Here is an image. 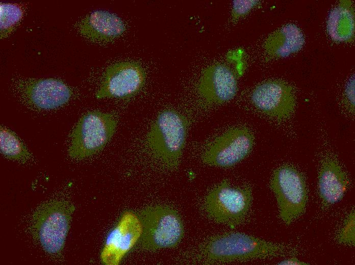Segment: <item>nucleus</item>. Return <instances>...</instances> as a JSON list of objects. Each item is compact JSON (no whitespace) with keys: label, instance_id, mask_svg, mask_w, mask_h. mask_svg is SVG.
<instances>
[{"label":"nucleus","instance_id":"obj_1","mask_svg":"<svg viewBox=\"0 0 355 265\" xmlns=\"http://www.w3.org/2000/svg\"><path fill=\"white\" fill-rule=\"evenodd\" d=\"M290 248L238 232L211 236L194 251L193 261L202 264H220L266 259L285 255Z\"/></svg>","mask_w":355,"mask_h":265},{"label":"nucleus","instance_id":"obj_2","mask_svg":"<svg viewBox=\"0 0 355 265\" xmlns=\"http://www.w3.org/2000/svg\"><path fill=\"white\" fill-rule=\"evenodd\" d=\"M142 233L138 241L146 251L171 248L178 245L184 234L181 217L178 211L167 205L147 206L138 213Z\"/></svg>","mask_w":355,"mask_h":265},{"label":"nucleus","instance_id":"obj_3","mask_svg":"<svg viewBox=\"0 0 355 265\" xmlns=\"http://www.w3.org/2000/svg\"><path fill=\"white\" fill-rule=\"evenodd\" d=\"M187 126V120L183 115L165 110L158 115L147 135L148 149L169 169H175L179 165Z\"/></svg>","mask_w":355,"mask_h":265},{"label":"nucleus","instance_id":"obj_4","mask_svg":"<svg viewBox=\"0 0 355 265\" xmlns=\"http://www.w3.org/2000/svg\"><path fill=\"white\" fill-rule=\"evenodd\" d=\"M251 202V191L249 188L234 187L224 179L206 195L203 207L211 220L233 228L244 221Z\"/></svg>","mask_w":355,"mask_h":265},{"label":"nucleus","instance_id":"obj_5","mask_svg":"<svg viewBox=\"0 0 355 265\" xmlns=\"http://www.w3.org/2000/svg\"><path fill=\"white\" fill-rule=\"evenodd\" d=\"M117 122L107 113L90 112L79 120L72 134L69 155L81 159L97 153L112 136Z\"/></svg>","mask_w":355,"mask_h":265},{"label":"nucleus","instance_id":"obj_6","mask_svg":"<svg viewBox=\"0 0 355 265\" xmlns=\"http://www.w3.org/2000/svg\"><path fill=\"white\" fill-rule=\"evenodd\" d=\"M270 187L276 197L280 217L289 225L306 208L307 192L303 178L293 167L283 166L274 172Z\"/></svg>","mask_w":355,"mask_h":265},{"label":"nucleus","instance_id":"obj_7","mask_svg":"<svg viewBox=\"0 0 355 265\" xmlns=\"http://www.w3.org/2000/svg\"><path fill=\"white\" fill-rule=\"evenodd\" d=\"M74 210L70 204L55 201L44 205L36 214V234L47 252L56 254L62 250Z\"/></svg>","mask_w":355,"mask_h":265},{"label":"nucleus","instance_id":"obj_8","mask_svg":"<svg viewBox=\"0 0 355 265\" xmlns=\"http://www.w3.org/2000/svg\"><path fill=\"white\" fill-rule=\"evenodd\" d=\"M253 136L245 127L231 129L208 146L202 155L207 165L220 167L232 166L243 160L250 151Z\"/></svg>","mask_w":355,"mask_h":265},{"label":"nucleus","instance_id":"obj_9","mask_svg":"<svg viewBox=\"0 0 355 265\" xmlns=\"http://www.w3.org/2000/svg\"><path fill=\"white\" fill-rule=\"evenodd\" d=\"M141 233L138 214L130 210L124 211L106 237L100 254L102 262L106 265L118 264L138 243Z\"/></svg>","mask_w":355,"mask_h":265},{"label":"nucleus","instance_id":"obj_10","mask_svg":"<svg viewBox=\"0 0 355 265\" xmlns=\"http://www.w3.org/2000/svg\"><path fill=\"white\" fill-rule=\"evenodd\" d=\"M145 74L141 67L134 62L116 63L109 67L96 94L97 99L125 97L136 93L143 86Z\"/></svg>","mask_w":355,"mask_h":265},{"label":"nucleus","instance_id":"obj_11","mask_svg":"<svg viewBox=\"0 0 355 265\" xmlns=\"http://www.w3.org/2000/svg\"><path fill=\"white\" fill-rule=\"evenodd\" d=\"M251 98L257 108L277 119L287 118L294 109L291 88L280 81H269L259 85L253 90Z\"/></svg>","mask_w":355,"mask_h":265},{"label":"nucleus","instance_id":"obj_12","mask_svg":"<svg viewBox=\"0 0 355 265\" xmlns=\"http://www.w3.org/2000/svg\"><path fill=\"white\" fill-rule=\"evenodd\" d=\"M199 89L202 96L211 102L221 103L227 101L237 92V75L226 65L214 64L204 72Z\"/></svg>","mask_w":355,"mask_h":265},{"label":"nucleus","instance_id":"obj_13","mask_svg":"<svg viewBox=\"0 0 355 265\" xmlns=\"http://www.w3.org/2000/svg\"><path fill=\"white\" fill-rule=\"evenodd\" d=\"M81 34L90 39L106 41L115 38L125 30L119 17L106 11L92 12L81 24Z\"/></svg>","mask_w":355,"mask_h":265},{"label":"nucleus","instance_id":"obj_14","mask_svg":"<svg viewBox=\"0 0 355 265\" xmlns=\"http://www.w3.org/2000/svg\"><path fill=\"white\" fill-rule=\"evenodd\" d=\"M27 93L34 104L43 109L62 105L71 95L70 89L65 84L53 78L35 82L28 88Z\"/></svg>","mask_w":355,"mask_h":265},{"label":"nucleus","instance_id":"obj_15","mask_svg":"<svg viewBox=\"0 0 355 265\" xmlns=\"http://www.w3.org/2000/svg\"><path fill=\"white\" fill-rule=\"evenodd\" d=\"M348 184L345 173L338 162L326 160L319 175V190L323 201L327 204L339 202L343 197Z\"/></svg>","mask_w":355,"mask_h":265},{"label":"nucleus","instance_id":"obj_16","mask_svg":"<svg viewBox=\"0 0 355 265\" xmlns=\"http://www.w3.org/2000/svg\"><path fill=\"white\" fill-rule=\"evenodd\" d=\"M349 2H341L329 14L327 30L329 36L335 41H347L353 36L354 17Z\"/></svg>","mask_w":355,"mask_h":265},{"label":"nucleus","instance_id":"obj_17","mask_svg":"<svg viewBox=\"0 0 355 265\" xmlns=\"http://www.w3.org/2000/svg\"><path fill=\"white\" fill-rule=\"evenodd\" d=\"M304 42L305 38L300 30L293 24H288L268 39L266 47L273 55L286 57L299 51Z\"/></svg>","mask_w":355,"mask_h":265},{"label":"nucleus","instance_id":"obj_18","mask_svg":"<svg viewBox=\"0 0 355 265\" xmlns=\"http://www.w3.org/2000/svg\"><path fill=\"white\" fill-rule=\"evenodd\" d=\"M0 138L1 152L7 157L14 160H24L30 157L22 143L10 130L1 127Z\"/></svg>","mask_w":355,"mask_h":265},{"label":"nucleus","instance_id":"obj_19","mask_svg":"<svg viewBox=\"0 0 355 265\" xmlns=\"http://www.w3.org/2000/svg\"><path fill=\"white\" fill-rule=\"evenodd\" d=\"M1 29L9 31L21 18L22 11L17 4L3 3L0 5Z\"/></svg>","mask_w":355,"mask_h":265},{"label":"nucleus","instance_id":"obj_20","mask_svg":"<svg viewBox=\"0 0 355 265\" xmlns=\"http://www.w3.org/2000/svg\"><path fill=\"white\" fill-rule=\"evenodd\" d=\"M354 211H351L346 218L337 239L342 244L354 245L355 243Z\"/></svg>","mask_w":355,"mask_h":265},{"label":"nucleus","instance_id":"obj_21","mask_svg":"<svg viewBox=\"0 0 355 265\" xmlns=\"http://www.w3.org/2000/svg\"><path fill=\"white\" fill-rule=\"evenodd\" d=\"M257 1H234L232 15L238 18L248 13L257 4Z\"/></svg>","mask_w":355,"mask_h":265},{"label":"nucleus","instance_id":"obj_22","mask_svg":"<svg viewBox=\"0 0 355 265\" xmlns=\"http://www.w3.org/2000/svg\"><path fill=\"white\" fill-rule=\"evenodd\" d=\"M278 264L281 265H308V263L303 261H302L298 259L297 258L293 257L291 258H287L279 262Z\"/></svg>","mask_w":355,"mask_h":265}]
</instances>
